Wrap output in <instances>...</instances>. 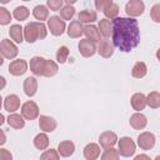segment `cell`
Masks as SVG:
<instances>
[{"label":"cell","mask_w":160,"mask_h":160,"mask_svg":"<svg viewBox=\"0 0 160 160\" xmlns=\"http://www.w3.org/2000/svg\"><path fill=\"white\" fill-rule=\"evenodd\" d=\"M0 51H1V55L5 58V59H15L18 52H19V49L18 46L9 39H2L1 42H0Z\"/></svg>","instance_id":"obj_5"},{"label":"cell","mask_w":160,"mask_h":160,"mask_svg":"<svg viewBox=\"0 0 160 160\" xmlns=\"http://www.w3.org/2000/svg\"><path fill=\"white\" fill-rule=\"evenodd\" d=\"M131 128H134L135 130H141L146 126L148 124V120H146V116L141 112H135L130 116V120H129Z\"/></svg>","instance_id":"obj_17"},{"label":"cell","mask_w":160,"mask_h":160,"mask_svg":"<svg viewBox=\"0 0 160 160\" xmlns=\"http://www.w3.org/2000/svg\"><path fill=\"white\" fill-rule=\"evenodd\" d=\"M1 81H2V88H4V86H5V79H4L2 76H1Z\"/></svg>","instance_id":"obj_49"},{"label":"cell","mask_w":160,"mask_h":160,"mask_svg":"<svg viewBox=\"0 0 160 160\" xmlns=\"http://www.w3.org/2000/svg\"><path fill=\"white\" fill-rule=\"evenodd\" d=\"M111 4H112V0H95V8L99 11H104Z\"/></svg>","instance_id":"obj_41"},{"label":"cell","mask_w":160,"mask_h":160,"mask_svg":"<svg viewBox=\"0 0 160 160\" xmlns=\"http://www.w3.org/2000/svg\"><path fill=\"white\" fill-rule=\"evenodd\" d=\"M0 132H1V140H0V144L2 145V144L6 141V140H5V132H4V130H1Z\"/></svg>","instance_id":"obj_44"},{"label":"cell","mask_w":160,"mask_h":160,"mask_svg":"<svg viewBox=\"0 0 160 160\" xmlns=\"http://www.w3.org/2000/svg\"><path fill=\"white\" fill-rule=\"evenodd\" d=\"M40 158H41L42 160H58V159L60 158V154H59V151L55 150V149H49V150H45V151L40 155Z\"/></svg>","instance_id":"obj_37"},{"label":"cell","mask_w":160,"mask_h":160,"mask_svg":"<svg viewBox=\"0 0 160 160\" xmlns=\"http://www.w3.org/2000/svg\"><path fill=\"white\" fill-rule=\"evenodd\" d=\"M9 34H10V38L18 44H21L25 39L24 38V28H21V25H18V24L10 26Z\"/></svg>","instance_id":"obj_23"},{"label":"cell","mask_w":160,"mask_h":160,"mask_svg":"<svg viewBox=\"0 0 160 160\" xmlns=\"http://www.w3.org/2000/svg\"><path fill=\"white\" fill-rule=\"evenodd\" d=\"M150 16L155 22H160V4H155L150 10Z\"/></svg>","instance_id":"obj_40"},{"label":"cell","mask_w":160,"mask_h":160,"mask_svg":"<svg viewBox=\"0 0 160 160\" xmlns=\"http://www.w3.org/2000/svg\"><path fill=\"white\" fill-rule=\"evenodd\" d=\"M25 118L20 114H15V112H11L8 118V124L14 128V129H22L25 126Z\"/></svg>","instance_id":"obj_24"},{"label":"cell","mask_w":160,"mask_h":160,"mask_svg":"<svg viewBox=\"0 0 160 160\" xmlns=\"http://www.w3.org/2000/svg\"><path fill=\"white\" fill-rule=\"evenodd\" d=\"M0 119H1L0 120V124H2L4 122V115H0Z\"/></svg>","instance_id":"obj_48"},{"label":"cell","mask_w":160,"mask_h":160,"mask_svg":"<svg viewBox=\"0 0 160 160\" xmlns=\"http://www.w3.org/2000/svg\"><path fill=\"white\" fill-rule=\"evenodd\" d=\"M119 156H120L119 150H116L114 148H106L101 155V159L102 160H118Z\"/></svg>","instance_id":"obj_34"},{"label":"cell","mask_w":160,"mask_h":160,"mask_svg":"<svg viewBox=\"0 0 160 160\" xmlns=\"http://www.w3.org/2000/svg\"><path fill=\"white\" fill-rule=\"evenodd\" d=\"M48 28L54 36H60L64 34V31L66 29V24H65L64 19H61L58 15H54L48 19Z\"/></svg>","instance_id":"obj_4"},{"label":"cell","mask_w":160,"mask_h":160,"mask_svg":"<svg viewBox=\"0 0 160 160\" xmlns=\"http://www.w3.org/2000/svg\"><path fill=\"white\" fill-rule=\"evenodd\" d=\"M156 58H158V60L160 61V49H158V51H156Z\"/></svg>","instance_id":"obj_46"},{"label":"cell","mask_w":160,"mask_h":160,"mask_svg":"<svg viewBox=\"0 0 160 160\" xmlns=\"http://www.w3.org/2000/svg\"><path fill=\"white\" fill-rule=\"evenodd\" d=\"M145 10V4L142 0H129L128 4L125 5V12L130 18H136L140 16Z\"/></svg>","instance_id":"obj_6"},{"label":"cell","mask_w":160,"mask_h":160,"mask_svg":"<svg viewBox=\"0 0 160 160\" xmlns=\"http://www.w3.org/2000/svg\"><path fill=\"white\" fill-rule=\"evenodd\" d=\"M58 122L54 118L48 116V115H40L39 118V128L40 130L45 131V132H51L56 129Z\"/></svg>","instance_id":"obj_11"},{"label":"cell","mask_w":160,"mask_h":160,"mask_svg":"<svg viewBox=\"0 0 160 160\" xmlns=\"http://www.w3.org/2000/svg\"><path fill=\"white\" fill-rule=\"evenodd\" d=\"M21 115L25 120H35L39 116V106L35 101L29 100L21 105Z\"/></svg>","instance_id":"obj_7"},{"label":"cell","mask_w":160,"mask_h":160,"mask_svg":"<svg viewBox=\"0 0 160 160\" xmlns=\"http://www.w3.org/2000/svg\"><path fill=\"white\" fill-rule=\"evenodd\" d=\"M141 159L150 160V156H148V155H136V156H135V160H141Z\"/></svg>","instance_id":"obj_43"},{"label":"cell","mask_w":160,"mask_h":160,"mask_svg":"<svg viewBox=\"0 0 160 160\" xmlns=\"http://www.w3.org/2000/svg\"><path fill=\"white\" fill-rule=\"evenodd\" d=\"M34 146L38 150H45V149H48V146H49V138L45 134V131L38 134L34 138Z\"/></svg>","instance_id":"obj_26"},{"label":"cell","mask_w":160,"mask_h":160,"mask_svg":"<svg viewBox=\"0 0 160 160\" xmlns=\"http://www.w3.org/2000/svg\"><path fill=\"white\" fill-rule=\"evenodd\" d=\"M131 106L134 110L136 111H141L145 109V106L148 105V101H146V96L142 94V92H135L132 96H131Z\"/></svg>","instance_id":"obj_16"},{"label":"cell","mask_w":160,"mask_h":160,"mask_svg":"<svg viewBox=\"0 0 160 160\" xmlns=\"http://www.w3.org/2000/svg\"><path fill=\"white\" fill-rule=\"evenodd\" d=\"M9 1H11V0H0L1 4H6V2H9Z\"/></svg>","instance_id":"obj_47"},{"label":"cell","mask_w":160,"mask_h":160,"mask_svg":"<svg viewBox=\"0 0 160 160\" xmlns=\"http://www.w3.org/2000/svg\"><path fill=\"white\" fill-rule=\"evenodd\" d=\"M74 15H75V9L72 5L66 4L65 6H62L60 9V18L64 20H71Z\"/></svg>","instance_id":"obj_33"},{"label":"cell","mask_w":160,"mask_h":160,"mask_svg":"<svg viewBox=\"0 0 160 160\" xmlns=\"http://www.w3.org/2000/svg\"><path fill=\"white\" fill-rule=\"evenodd\" d=\"M22 88H24V92H25L29 98H31V96H34V95L36 94V91H38V80H36L35 78H32V76H29V78H26V79L24 80Z\"/></svg>","instance_id":"obj_21"},{"label":"cell","mask_w":160,"mask_h":160,"mask_svg":"<svg viewBox=\"0 0 160 160\" xmlns=\"http://www.w3.org/2000/svg\"><path fill=\"white\" fill-rule=\"evenodd\" d=\"M79 52L84 56V58H90L92 56L96 51H98V48L95 45V42L92 40H89V39H82L79 41Z\"/></svg>","instance_id":"obj_8"},{"label":"cell","mask_w":160,"mask_h":160,"mask_svg":"<svg viewBox=\"0 0 160 160\" xmlns=\"http://www.w3.org/2000/svg\"><path fill=\"white\" fill-rule=\"evenodd\" d=\"M155 159H156V160H160V155H158V156H156Z\"/></svg>","instance_id":"obj_50"},{"label":"cell","mask_w":160,"mask_h":160,"mask_svg":"<svg viewBox=\"0 0 160 160\" xmlns=\"http://www.w3.org/2000/svg\"><path fill=\"white\" fill-rule=\"evenodd\" d=\"M46 35L48 30L42 21H31L24 26V38L29 44H34L39 39H45Z\"/></svg>","instance_id":"obj_2"},{"label":"cell","mask_w":160,"mask_h":160,"mask_svg":"<svg viewBox=\"0 0 160 160\" xmlns=\"http://www.w3.org/2000/svg\"><path fill=\"white\" fill-rule=\"evenodd\" d=\"M45 60L44 58L41 56H34L31 60H30V70L34 75L36 76H42V71H44V66H45Z\"/></svg>","instance_id":"obj_14"},{"label":"cell","mask_w":160,"mask_h":160,"mask_svg":"<svg viewBox=\"0 0 160 160\" xmlns=\"http://www.w3.org/2000/svg\"><path fill=\"white\" fill-rule=\"evenodd\" d=\"M69 54H70V51H69L68 46H60L56 51V61L59 64H64L68 60Z\"/></svg>","instance_id":"obj_36"},{"label":"cell","mask_w":160,"mask_h":160,"mask_svg":"<svg viewBox=\"0 0 160 160\" xmlns=\"http://www.w3.org/2000/svg\"><path fill=\"white\" fill-rule=\"evenodd\" d=\"M29 15H30V11L26 6H18V8H15V10L12 12V16L19 21L26 20L29 18Z\"/></svg>","instance_id":"obj_31"},{"label":"cell","mask_w":160,"mask_h":160,"mask_svg":"<svg viewBox=\"0 0 160 160\" xmlns=\"http://www.w3.org/2000/svg\"><path fill=\"white\" fill-rule=\"evenodd\" d=\"M138 145L142 150H150L155 145V136L149 131H144L138 136Z\"/></svg>","instance_id":"obj_9"},{"label":"cell","mask_w":160,"mask_h":160,"mask_svg":"<svg viewBox=\"0 0 160 160\" xmlns=\"http://www.w3.org/2000/svg\"><path fill=\"white\" fill-rule=\"evenodd\" d=\"M48 9H49V8H46L45 5H36V6L34 8V10H32L34 18H35L36 20H39V21L46 20L48 16H49V10H48Z\"/></svg>","instance_id":"obj_30"},{"label":"cell","mask_w":160,"mask_h":160,"mask_svg":"<svg viewBox=\"0 0 160 160\" xmlns=\"http://www.w3.org/2000/svg\"><path fill=\"white\" fill-rule=\"evenodd\" d=\"M68 35L72 39H76V38H80L82 34H84V26H82V22H80L79 20H74L69 24L68 26V30H66Z\"/></svg>","instance_id":"obj_18"},{"label":"cell","mask_w":160,"mask_h":160,"mask_svg":"<svg viewBox=\"0 0 160 160\" xmlns=\"http://www.w3.org/2000/svg\"><path fill=\"white\" fill-rule=\"evenodd\" d=\"M78 20L80 22H86V24H90V22H94L95 20H98V15L95 11H91V10H82L78 14Z\"/></svg>","instance_id":"obj_27"},{"label":"cell","mask_w":160,"mask_h":160,"mask_svg":"<svg viewBox=\"0 0 160 160\" xmlns=\"http://www.w3.org/2000/svg\"><path fill=\"white\" fill-rule=\"evenodd\" d=\"M104 15L108 18V19H111V20H114L115 18H118V15H119V5L118 4H111V5H109L104 11Z\"/></svg>","instance_id":"obj_35"},{"label":"cell","mask_w":160,"mask_h":160,"mask_svg":"<svg viewBox=\"0 0 160 160\" xmlns=\"http://www.w3.org/2000/svg\"><path fill=\"white\" fill-rule=\"evenodd\" d=\"M146 72H148V68H146V64L142 61H138L131 69V75L136 79L144 78L146 75Z\"/></svg>","instance_id":"obj_28"},{"label":"cell","mask_w":160,"mask_h":160,"mask_svg":"<svg viewBox=\"0 0 160 160\" xmlns=\"http://www.w3.org/2000/svg\"><path fill=\"white\" fill-rule=\"evenodd\" d=\"M11 20V14L5 9V8H0V24L1 25H8Z\"/></svg>","instance_id":"obj_38"},{"label":"cell","mask_w":160,"mask_h":160,"mask_svg":"<svg viewBox=\"0 0 160 160\" xmlns=\"http://www.w3.org/2000/svg\"><path fill=\"white\" fill-rule=\"evenodd\" d=\"M84 35L86 36V39L92 40L94 42H99L100 41V36H101L99 28H96L95 25H90V24L84 26Z\"/></svg>","instance_id":"obj_22"},{"label":"cell","mask_w":160,"mask_h":160,"mask_svg":"<svg viewBox=\"0 0 160 160\" xmlns=\"http://www.w3.org/2000/svg\"><path fill=\"white\" fill-rule=\"evenodd\" d=\"M28 71V62L24 59H18L12 60L9 64V72L14 76H20L24 75Z\"/></svg>","instance_id":"obj_10"},{"label":"cell","mask_w":160,"mask_h":160,"mask_svg":"<svg viewBox=\"0 0 160 160\" xmlns=\"http://www.w3.org/2000/svg\"><path fill=\"white\" fill-rule=\"evenodd\" d=\"M66 4H69V5H72V4H75L78 0H64Z\"/></svg>","instance_id":"obj_45"},{"label":"cell","mask_w":160,"mask_h":160,"mask_svg":"<svg viewBox=\"0 0 160 160\" xmlns=\"http://www.w3.org/2000/svg\"><path fill=\"white\" fill-rule=\"evenodd\" d=\"M58 151L60 154V156L62 158H69L74 154L75 151V144L70 140H65V141H61L59 142L58 145Z\"/></svg>","instance_id":"obj_19"},{"label":"cell","mask_w":160,"mask_h":160,"mask_svg":"<svg viewBox=\"0 0 160 160\" xmlns=\"http://www.w3.org/2000/svg\"><path fill=\"white\" fill-rule=\"evenodd\" d=\"M98 52L100 56L108 59L110 56H112L114 54V44L110 42V40L105 39V40H100L99 45H98Z\"/></svg>","instance_id":"obj_13"},{"label":"cell","mask_w":160,"mask_h":160,"mask_svg":"<svg viewBox=\"0 0 160 160\" xmlns=\"http://www.w3.org/2000/svg\"><path fill=\"white\" fill-rule=\"evenodd\" d=\"M118 145H119V152L121 156L124 158H130L135 154V150H136V145L134 142V140L129 136H124V138H120V140L118 141Z\"/></svg>","instance_id":"obj_3"},{"label":"cell","mask_w":160,"mask_h":160,"mask_svg":"<svg viewBox=\"0 0 160 160\" xmlns=\"http://www.w3.org/2000/svg\"><path fill=\"white\" fill-rule=\"evenodd\" d=\"M112 44L124 52L131 51L140 41L139 24L135 18H115L112 20Z\"/></svg>","instance_id":"obj_1"},{"label":"cell","mask_w":160,"mask_h":160,"mask_svg":"<svg viewBox=\"0 0 160 160\" xmlns=\"http://www.w3.org/2000/svg\"><path fill=\"white\" fill-rule=\"evenodd\" d=\"M24 1H30V0H24Z\"/></svg>","instance_id":"obj_51"},{"label":"cell","mask_w":160,"mask_h":160,"mask_svg":"<svg viewBox=\"0 0 160 160\" xmlns=\"http://www.w3.org/2000/svg\"><path fill=\"white\" fill-rule=\"evenodd\" d=\"M59 70V66L55 61L52 60H45V66H44V71H42V76L46 78H51L54 75H56Z\"/></svg>","instance_id":"obj_29"},{"label":"cell","mask_w":160,"mask_h":160,"mask_svg":"<svg viewBox=\"0 0 160 160\" xmlns=\"http://www.w3.org/2000/svg\"><path fill=\"white\" fill-rule=\"evenodd\" d=\"M98 28L104 38H109L110 35H112V21H110L109 19H101Z\"/></svg>","instance_id":"obj_25"},{"label":"cell","mask_w":160,"mask_h":160,"mask_svg":"<svg viewBox=\"0 0 160 160\" xmlns=\"http://www.w3.org/2000/svg\"><path fill=\"white\" fill-rule=\"evenodd\" d=\"M62 2L64 0H46V4H48V8L52 11H58L62 8Z\"/></svg>","instance_id":"obj_39"},{"label":"cell","mask_w":160,"mask_h":160,"mask_svg":"<svg viewBox=\"0 0 160 160\" xmlns=\"http://www.w3.org/2000/svg\"><path fill=\"white\" fill-rule=\"evenodd\" d=\"M100 156V146L95 142H90L84 148V158L86 160H95Z\"/></svg>","instance_id":"obj_20"},{"label":"cell","mask_w":160,"mask_h":160,"mask_svg":"<svg viewBox=\"0 0 160 160\" xmlns=\"http://www.w3.org/2000/svg\"><path fill=\"white\" fill-rule=\"evenodd\" d=\"M0 159L1 160H11L12 159V155L6 149H0Z\"/></svg>","instance_id":"obj_42"},{"label":"cell","mask_w":160,"mask_h":160,"mask_svg":"<svg viewBox=\"0 0 160 160\" xmlns=\"http://www.w3.org/2000/svg\"><path fill=\"white\" fill-rule=\"evenodd\" d=\"M20 108V99L15 94H10L4 99V109L8 112H15Z\"/></svg>","instance_id":"obj_15"},{"label":"cell","mask_w":160,"mask_h":160,"mask_svg":"<svg viewBox=\"0 0 160 160\" xmlns=\"http://www.w3.org/2000/svg\"><path fill=\"white\" fill-rule=\"evenodd\" d=\"M146 101H148V105H149L151 109H158V108H160V92H158V91H151V92L146 96Z\"/></svg>","instance_id":"obj_32"},{"label":"cell","mask_w":160,"mask_h":160,"mask_svg":"<svg viewBox=\"0 0 160 160\" xmlns=\"http://www.w3.org/2000/svg\"><path fill=\"white\" fill-rule=\"evenodd\" d=\"M99 142H100V146L104 149L112 148L118 142V135L112 131H104L99 136Z\"/></svg>","instance_id":"obj_12"}]
</instances>
